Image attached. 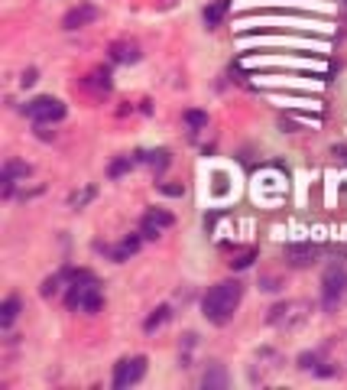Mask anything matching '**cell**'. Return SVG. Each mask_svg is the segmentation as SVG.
Wrapping results in <instances>:
<instances>
[{"instance_id": "1", "label": "cell", "mask_w": 347, "mask_h": 390, "mask_svg": "<svg viewBox=\"0 0 347 390\" xmlns=\"http://www.w3.org/2000/svg\"><path fill=\"white\" fill-rule=\"evenodd\" d=\"M241 299H243V286L237 283V280H224V283L211 286L208 293H205V299H201V312H205L208 322L224 326V322H231L234 319V312H237V306H241Z\"/></svg>"}, {"instance_id": "2", "label": "cell", "mask_w": 347, "mask_h": 390, "mask_svg": "<svg viewBox=\"0 0 347 390\" xmlns=\"http://www.w3.org/2000/svg\"><path fill=\"white\" fill-rule=\"evenodd\" d=\"M68 306L78 309V312H88V316L104 306V293H101L97 280L88 270H72L68 274Z\"/></svg>"}, {"instance_id": "3", "label": "cell", "mask_w": 347, "mask_h": 390, "mask_svg": "<svg viewBox=\"0 0 347 390\" xmlns=\"http://www.w3.org/2000/svg\"><path fill=\"white\" fill-rule=\"evenodd\" d=\"M26 117L30 121H36V124H55V121H62L65 117V105L59 101V98L53 95H39L32 98V101H26Z\"/></svg>"}, {"instance_id": "4", "label": "cell", "mask_w": 347, "mask_h": 390, "mask_svg": "<svg viewBox=\"0 0 347 390\" xmlns=\"http://www.w3.org/2000/svg\"><path fill=\"white\" fill-rule=\"evenodd\" d=\"M347 296V270L344 267H331L321 280V306L325 309H337Z\"/></svg>"}, {"instance_id": "5", "label": "cell", "mask_w": 347, "mask_h": 390, "mask_svg": "<svg viewBox=\"0 0 347 390\" xmlns=\"http://www.w3.org/2000/svg\"><path fill=\"white\" fill-rule=\"evenodd\" d=\"M143 374H147V358H143V355H133V358L117 361L114 364V387L117 390L133 387V384L143 380Z\"/></svg>"}, {"instance_id": "6", "label": "cell", "mask_w": 347, "mask_h": 390, "mask_svg": "<svg viewBox=\"0 0 347 390\" xmlns=\"http://www.w3.org/2000/svg\"><path fill=\"white\" fill-rule=\"evenodd\" d=\"M306 303H283V306L273 309V316H270V322L279 328H295L299 322H306L308 312H306Z\"/></svg>"}, {"instance_id": "7", "label": "cell", "mask_w": 347, "mask_h": 390, "mask_svg": "<svg viewBox=\"0 0 347 390\" xmlns=\"http://www.w3.org/2000/svg\"><path fill=\"white\" fill-rule=\"evenodd\" d=\"M97 20V7L95 3H78L72 10L62 17V26L65 30H82V26H91Z\"/></svg>"}, {"instance_id": "8", "label": "cell", "mask_w": 347, "mask_h": 390, "mask_svg": "<svg viewBox=\"0 0 347 390\" xmlns=\"http://www.w3.org/2000/svg\"><path fill=\"white\" fill-rule=\"evenodd\" d=\"M166 228H172V215L169 211H159V209L147 211V218H143V238H159Z\"/></svg>"}, {"instance_id": "9", "label": "cell", "mask_w": 347, "mask_h": 390, "mask_svg": "<svg viewBox=\"0 0 347 390\" xmlns=\"http://www.w3.org/2000/svg\"><path fill=\"white\" fill-rule=\"evenodd\" d=\"M84 88H88L91 95H107V91H111V72H107V69H91L88 78H84Z\"/></svg>"}, {"instance_id": "10", "label": "cell", "mask_w": 347, "mask_h": 390, "mask_svg": "<svg viewBox=\"0 0 347 390\" xmlns=\"http://www.w3.org/2000/svg\"><path fill=\"white\" fill-rule=\"evenodd\" d=\"M227 13H231V0H211L208 7H205V23H208V30L221 26Z\"/></svg>"}, {"instance_id": "11", "label": "cell", "mask_w": 347, "mask_h": 390, "mask_svg": "<svg viewBox=\"0 0 347 390\" xmlns=\"http://www.w3.org/2000/svg\"><path fill=\"white\" fill-rule=\"evenodd\" d=\"M26 176H30V166H26V163H7V169H3V192L10 195L17 179H26Z\"/></svg>"}, {"instance_id": "12", "label": "cell", "mask_w": 347, "mask_h": 390, "mask_svg": "<svg viewBox=\"0 0 347 390\" xmlns=\"http://www.w3.org/2000/svg\"><path fill=\"white\" fill-rule=\"evenodd\" d=\"M285 257H289L292 264H312L318 257V247L315 244H295V247H285Z\"/></svg>"}, {"instance_id": "13", "label": "cell", "mask_w": 347, "mask_h": 390, "mask_svg": "<svg viewBox=\"0 0 347 390\" xmlns=\"http://www.w3.org/2000/svg\"><path fill=\"white\" fill-rule=\"evenodd\" d=\"M20 316V299L17 296H7L3 299V306H0V326L7 328V326H13V319Z\"/></svg>"}, {"instance_id": "14", "label": "cell", "mask_w": 347, "mask_h": 390, "mask_svg": "<svg viewBox=\"0 0 347 390\" xmlns=\"http://www.w3.org/2000/svg\"><path fill=\"white\" fill-rule=\"evenodd\" d=\"M111 55H114L117 62H137L140 53H137V46L133 42H114L111 46Z\"/></svg>"}, {"instance_id": "15", "label": "cell", "mask_w": 347, "mask_h": 390, "mask_svg": "<svg viewBox=\"0 0 347 390\" xmlns=\"http://www.w3.org/2000/svg\"><path fill=\"white\" fill-rule=\"evenodd\" d=\"M201 384L205 387H227V374H224V368L221 364H211L208 371H205V378H201Z\"/></svg>"}, {"instance_id": "16", "label": "cell", "mask_w": 347, "mask_h": 390, "mask_svg": "<svg viewBox=\"0 0 347 390\" xmlns=\"http://www.w3.org/2000/svg\"><path fill=\"white\" fill-rule=\"evenodd\" d=\"M137 247H140V238H137V234H133V238H126V241H124V244H120V247H117V251H114V260H126L130 254H137Z\"/></svg>"}, {"instance_id": "17", "label": "cell", "mask_w": 347, "mask_h": 390, "mask_svg": "<svg viewBox=\"0 0 347 390\" xmlns=\"http://www.w3.org/2000/svg\"><path fill=\"white\" fill-rule=\"evenodd\" d=\"M166 319H169V309H166V306H159L156 312H153V316L147 319V332H153V328H159V326H162V322H166Z\"/></svg>"}, {"instance_id": "18", "label": "cell", "mask_w": 347, "mask_h": 390, "mask_svg": "<svg viewBox=\"0 0 347 390\" xmlns=\"http://www.w3.org/2000/svg\"><path fill=\"white\" fill-rule=\"evenodd\" d=\"M185 124H189L191 130H198V127H208V114H201V111H189V114H185Z\"/></svg>"}, {"instance_id": "19", "label": "cell", "mask_w": 347, "mask_h": 390, "mask_svg": "<svg viewBox=\"0 0 347 390\" xmlns=\"http://www.w3.org/2000/svg\"><path fill=\"white\" fill-rule=\"evenodd\" d=\"M253 257H256V251H253V247H250V251L237 254V257H234V260H231V267H237V270H243V267H250V264H253Z\"/></svg>"}, {"instance_id": "20", "label": "cell", "mask_w": 347, "mask_h": 390, "mask_svg": "<svg viewBox=\"0 0 347 390\" xmlns=\"http://www.w3.org/2000/svg\"><path fill=\"white\" fill-rule=\"evenodd\" d=\"M149 163H153V166H159V169H162V166H166V163H169V153H166V150H159V153H153V159H149Z\"/></svg>"}]
</instances>
